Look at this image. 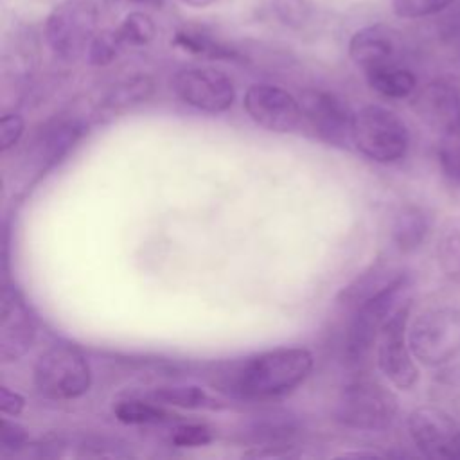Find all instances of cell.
<instances>
[{
	"label": "cell",
	"mask_w": 460,
	"mask_h": 460,
	"mask_svg": "<svg viewBox=\"0 0 460 460\" xmlns=\"http://www.w3.org/2000/svg\"><path fill=\"white\" fill-rule=\"evenodd\" d=\"M313 368V354L302 347H280L221 365L212 386L241 401H268L300 385Z\"/></svg>",
	"instance_id": "6da1fadb"
},
{
	"label": "cell",
	"mask_w": 460,
	"mask_h": 460,
	"mask_svg": "<svg viewBox=\"0 0 460 460\" xmlns=\"http://www.w3.org/2000/svg\"><path fill=\"white\" fill-rule=\"evenodd\" d=\"M411 279L402 273L381 293L354 309V318L347 332V358L350 363L359 365L370 354L386 320L408 300Z\"/></svg>",
	"instance_id": "7a4b0ae2"
},
{
	"label": "cell",
	"mask_w": 460,
	"mask_h": 460,
	"mask_svg": "<svg viewBox=\"0 0 460 460\" xmlns=\"http://www.w3.org/2000/svg\"><path fill=\"white\" fill-rule=\"evenodd\" d=\"M99 5L95 0H61L45 20V38L52 52L72 61L88 50L97 34Z\"/></svg>",
	"instance_id": "3957f363"
},
{
	"label": "cell",
	"mask_w": 460,
	"mask_h": 460,
	"mask_svg": "<svg viewBox=\"0 0 460 460\" xmlns=\"http://www.w3.org/2000/svg\"><path fill=\"white\" fill-rule=\"evenodd\" d=\"M352 142L370 160L390 164L404 156L410 137L406 124L383 106H365L354 115Z\"/></svg>",
	"instance_id": "277c9868"
},
{
	"label": "cell",
	"mask_w": 460,
	"mask_h": 460,
	"mask_svg": "<svg viewBox=\"0 0 460 460\" xmlns=\"http://www.w3.org/2000/svg\"><path fill=\"white\" fill-rule=\"evenodd\" d=\"M36 390L54 401H68L90 388V367L70 345H54L40 354L32 372Z\"/></svg>",
	"instance_id": "5b68a950"
},
{
	"label": "cell",
	"mask_w": 460,
	"mask_h": 460,
	"mask_svg": "<svg viewBox=\"0 0 460 460\" xmlns=\"http://www.w3.org/2000/svg\"><path fill=\"white\" fill-rule=\"evenodd\" d=\"M334 413L338 422L347 428L381 431L392 424L397 413V399L383 385L359 379L341 392Z\"/></svg>",
	"instance_id": "8992f818"
},
{
	"label": "cell",
	"mask_w": 460,
	"mask_h": 460,
	"mask_svg": "<svg viewBox=\"0 0 460 460\" xmlns=\"http://www.w3.org/2000/svg\"><path fill=\"white\" fill-rule=\"evenodd\" d=\"M410 349L426 365H442L460 352V309L433 307L410 327Z\"/></svg>",
	"instance_id": "52a82bcc"
},
{
	"label": "cell",
	"mask_w": 460,
	"mask_h": 460,
	"mask_svg": "<svg viewBox=\"0 0 460 460\" xmlns=\"http://www.w3.org/2000/svg\"><path fill=\"white\" fill-rule=\"evenodd\" d=\"M302 119L318 138L331 146H347L352 140L354 115L349 104L332 92L305 90L300 95Z\"/></svg>",
	"instance_id": "ba28073f"
},
{
	"label": "cell",
	"mask_w": 460,
	"mask_h": 460,
	"mask_svg": "<svg viewBox=\"0 0 460 460\" xmlns=\"http://www.w3.org/2000/svg\"><path fill=\"white\" fill-rule=\"evenodd\" d=\"M174 92L185 104L208 113L228 110L235 99L232 79L208 66L180 70L174 75Z\"/></svg>",
	"instance_id": "9c48e42d"
},
{
	"label": "cell",
	"mask_w": 460,
	"mask_h": 460,
	"mask_svg": "<svg viewBox=\"0 0 460 460\" xmlns=\"http://www.w3.org/2000/svg\"><path fill=\"white\" fill-rule=\"evenodd\" d=\"M410 302L401 305L383 325L377 340V363L383 374L399 388H411L419 379V370L410 358L406 345V323Z\"/></svg>",
	"instance_id": "30bf717a"
},
{
	"label": "cell",
	"mask_w": 460,
	"mask_h": 460,
	"mask_svg": "<svg viewBox=\"0 0 460 460\" xmlns=\"http://www.w3.org/2000/svg\"><path fill=\"white\" fill-rule=\"evenodd\" d=\"M410 437L429 458L460 460V428L442 410L422 406L408 419Z\"/></svg>",
	"instance_id": "8fae6325"
},
{
	"label": "cell",
	"mask_w": 460,
	"mask_h": 460,
	"mask_svg": "<svg viewBox=\"0 0 460 460\" xmlns=\"http://www.w3.org/2000/svg\"><path fill=\"white\" fill-rule=\"evenodd\" d=\"M244 110L253 122L279 133L291 131L302 119L300 101L284 88L264 83L252 84L246 90Z\"/></svg>",
	"instance_id": "7c38bea8"
},
{
	"label": "cell",
	"mask_w": 460,
	"mask_h": 460,
	"mask_svg": "<svg viewBox=\"0 0 460 460\" xmlns=\"http://www.w3.org/2000/svg\"><path fill=\"white\" fill-rule=\"evenodd\" d=\"M36 336L34 322L20 293L5 286L2 293L0 318V358L4 363L18 361L32 345Z\"/></svg>",
	"instance_id": "4fadbf2b"
},
{
	"label": "cell",
	"mask_w": 460,
	"mask_h": 460,
	"mask_svg": "<svg viewBox=\"0 0 460 460\" xmlns=\"http://www.w3.org/2000/svg\"><path fill=\"white\" fill-rule=\"evenodd\" d=\"M84 133V124L79 119H54L47 122L34 137L29 147V165L36 172H45L54 167L79 142Z\"/></svg>",
	"instance_id": "5bb4252c"
},
{
	"label": "cell",
	"mask_w": 460,
	"mask_h": 460,
	"mask_svg": "<svg viewBox=\"0 0 460 460\" xmlns=\"http://www.w3.org/2000/svg\"><path fill=\"white\" fill-rule=\"evenodd\" d=\"M399 49V34L385 23L367 25L356 31L349 41V54L352 61L365 72L397 63Z\"/></svg>",
	"instance_id": "9a60e30c"
},
{
	"label": "cell",
	"mask_w": 460,
	"mask_h": 460,
	"mask_svg": "<svg viewBox=\"0 0 460 460\" xmlns=\"http://www.w3.org/2000/svg\"><path fill=\"white\" fill-rule=\"evenodd\" d=\"M298 422L288 413H264L255 417L243 437L250 442L255 451H248V456H279L288 451L296 435H298Z\"/></svg>",
	"instance_id": "2e32d148"
},
{
	"label": "cell",
	"mask_w": 460,
	"mask_h": 460,
	"mask_svg": "<svg viewBox=\"0 0 460 460\" xmlns=\"http://www.w3.org/2000/svg\"><path fill=\"white\" fill-rule=\"evenodd\" d=\"M419 115L442 131L460 120V84L451 79H435L415 99Z\"/></svg>",
	"instance_id": "e0dca14e"
},
{
	"label": "cell",
	"mask_w": 460,
	"mask_h": 460,
	"mask_svg": "<svg viewBox=\"0 0 460 460\" xmlns=\"http://www.w3.org/2000/svg\"><path fill=\"white\" fill-rule=\"evenodd\" d=\"M174 45L190 54H196V56H201L207 59H219V61H243L244 59V56L235 47H232L230 43H226V41L216 38L214 34H210L203 29H198V27L178 29L174 34Z\"/></svg>",
	"instance_id": "ac0fdd59"
},
{
	"label": "cell",
	"mask_w": 460,
	"mask_h": 460,
	"mask_svg": "<svg viewBox=\"0 0 460 460\" xmlns=\"http://www.w3.org/2000/svg\"><path fill=\"white\" fill-rule=\"evenodd\" d=\"M402 273L404 271L388 266H374L372 270L352 280L347 288H343L338 295V302L345 307L356 309L377 293H381L385 288H388Z\"/></svg>",
	"instance_id": "d6986e66"
},
{
	"label": "cell",
	"mask_w": 460,
	"mask_h": 460,
	"mask_svg": "<svg viewBox=\"0 0 460 460\" xmlns=\"http://www.w3.org/2000/svg\"><path fill=\"white\" fill-rule=\"evenodd\" d=\"M365 75L370 88L388 99H404L417 86L413 72H410L404 66H399L397 63L367 70Z\"/></svg>",
	"instance_id": "ffe728a7"
},
{
	"label": "cell",
	"mask_w": 460,
	"mask_h": 460,
	"mask_svg": "<svg viewBox=\"0 0 460 460\" xmlns=\"http://www.w3.org/2000/svg\"><path fill=\"white\" fill-rule=\"evenodd\" d=\"M429 230V219L419 207H404L397 212L392 226V237L401 252H411L422 244Z\"/></svg>",
	"instance_id": "44dd1931"
},
{
	"label": "cell",
	"mask_w": 460,
	"mask_h": 460,
	"mask_svg": "<svg viewBox=\"0 0 460 460\" xmlns=\"http://www.w3.org/2000/svg\"><path fill=\"white\" fill-rule=\"evenodd\" d=\"M151 401L171 404V406H181V408H221V404L212 399L205 390L192 385H172V386H158L149 394Z\"/></svg>",
	"instance_id": "7402d4cb"
},
{
	"label": "cell",
	"mask_w": 460,
	"mask_h": 460,
	"mask_svg": "<svg viewBox=\"0 0 460 460\" xmlns=\"http://www.w3.org/2000/svg\"><path fill=\"white\" fill-rule=\"evenodd\" d=\"M153 402L142 399H124L113 406V413L124 424H162L176 417Z\"/></svg>",
	"instance_id": "603a6c76"
},
{
	"label": "cell",
	"mask_w": 460,
	"mask_h": 460,
	"mask_svg": "<svg viewBox=\"0 0 460 460\" xmlns=\"http://www.w3.org/2000/svg\"><path fill=\"white\" fill-rule=\"evenodd\" d=\"M124 47H144L155 40L156 27L153 18L144 11H131L115 29Z\"/></svg>",
	"instance_id": "cb8c5ba5"
},
{
	"label": "cell",
	"mask_w": 460,
	"mask_h": 460,
	"mask_svg": "<svg viewBox=\"0 0 460 460\" xmlns=\"http://www.w3.org/2000/svg\"><path fill=\"white\" fill-rule=\"evenodd\" d=\"M438 162L447 178L460 181V120L444 129L438 144Z\"/></svg>",
	"instance_id": "d4e9b609"
},
{
	"label": "cell",
	"mask_w": 460,
	"mask_h": 460,
	"mask_svg": "<svg viewBox=\"0 0 460 460\" xmlns=\"http://www.w3.org/2000/svg\"><path fill=\"white\" fill-rule=\"evenodd\" d=\"M122 41L115 29L101 31L93 36L88 47V61L95 66H106L110 65L120 52Z\"/></svg>",
	"instance_id": "484cf974"
},
{
	"label": "cell",
	"mask_w": 460,
	"mask_h": 460,
	"mask_svg": "<svg viewBox=\"0 0 460 460\" xmlns=\"http://www.w3.org/2000/svg\"><path fill=\"white\" fill-rule=\"evenodd\" d=\"M271 11L284 25L300 29L311 20L314 5L311 0H271Z\"/></svg>",
	"instance_id": "4316f807"
},
{
	"label": "cell",
	"mask_w": 460,
	"mask_h": 460,
	"mask_svg": "<svg viewBox=\"0 0 460 460\" xmlns=\"http://www.w3.org/2000/svg\"><path fill=\"white\" fill-rule=\"evenodd\" d=\"M153 90V83L147 77H133L128 79L120 84H117L108 99L106 104L108 106H128V104H135L144 101Z\"/></svg>",
	"instance_id": "83f0119b"
},
{
	"label": "cell",
	"mask_w": 460,
	"mask_h": 460,
	"mask_svg": "<svg viewBox=\"0 0 460 460\" xmlns=\"http://www.w3.org/2000/svg\"><path fill=\"white\" fill-rule=\"evenodd\" d=\"M455 0H392V9L399 18H424L446 11Z\"/></svg>",
	"instance_id": "f1b7e54d"
},
{
	"label": "cell",
	"mask_w": 460,
	"mask_h": 460,
	"mask_svg": "<svg viewBox=\"0 0 460 460\" xmlns=\"http://www.w3.org/2000/svg\"><path fill=\"white\" fill-rule=\"evenodd\" d=\"M440 261L449 275H460V223H453L440 243Z\"/></svg>",
	"instance_id": "f546056e"
},
{
	"label": "cell",
	"mask_w": 460,
	"mask_h": 460,
	"mask_svg": "<svg viewBox=\"0 0 460 460\" xmlns=\"http://www.w3.org/2000/svg\"><path fill=\"white\" fill-rule=\"evenodd\" d=\"M438 34L447 47L460 52V0L446 9L438 23Z\"/></svg>",
	"instance_id": "4dcf8cb0"
},
{
	"label": "cell",
	"mask_w": 460,
	"mask_h": 460,
	"mask_svg": "<svg viewBox=\"0 0 460 460\" xmlns=\"http://www.w3.org/2000/svg\"><path fill=\"white\" fill-rule=\"evenodd\" d=\"M171 440L180 447H198L212 440V431L199 424H181L172 429Z\"/></svg>",
	"instance_id": "1f68e13d"
},
{
	"label": "cell",
	"mask_w": 460,
	"mask_h": 460,
	"mask_svg": "<svg viewBox=\"0 0 460 460\" xmlns=\"http://www.w3.org/2000/svg\"><path fill=\"white\" fill-rule=\"evenodd\" d=\"M23 135V119L16 113H5L0 120V147L11 149Z\"/></svg>",
	"instance_id": "d6a6232c"
},
{
	"label": "cell",
	"mask_w": 460,
	"mask_h": 460,
	"mask_svg": "<svg viewBox=\"0 0 460 460\" xmlns=\"http://www.w3.org/2000/svg\"><path fill=\"white\" fill-rule=\"evenodd\" d=\"M27 442V431L14 420H2V447L7 451H16Z\"/></svg>",
	"instance_id": "836d02e7"
},
{
	"label": "cell",
	"mask_w": 460,
	"mask_h": 460,
	"mask_svg": "<svg viewBox=\"0 0 460 460\" xmlns=\"http://www.w3.org/2000/svg\"><path fill=\"white\" fill-rule=\"evenodd\" d=\"M25 406V401L23 397L14 392V390H9L7 386H2L0 390V408H2V413L5 415H18Z\"/></svg>",
	"instance_id": "e575fe53"
},
{
	"label": "cell",
	"mask_w": 460,
	"mask_h": 460,
	"mask_svg": "<svg viewBox=\"0 0 460 460\" xmlns=\"http://www.w3.org/2000/svg\"><path fill=\"white\" fill-rule=\"evenodd\" d=\"M180 2L185 5H190V7H208V5L219 4L221 0H180Z\"/></svg>",
	"instance_id": "d590c367"
},
{
	"label": "cell",
	"mask_w": 460,
	"mask_h": 460,
	"mask_svg": "<svg viewBox=\"0 0 460 460\" xmlns=\"http://www.w3.org/2000/svg\"><path fill=\"white\" fill-rule=\"evenodd\" d=\"M131 4H137V5H146V7H153V9H160L164 5L165 0H128Z\"/></svg>",
	"instance_id": "8d00e7d4"
}]
</instances>
